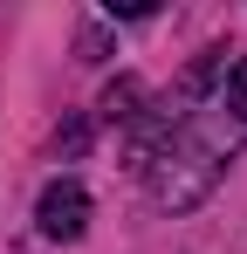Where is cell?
Returning <instances> with one entry per match:
<instances>
[{"label":"cell","instance_id":"cell-1","mask_svg":"<svg viewBox=\"0 0 247 254\" xmlns=\"http://www.w3.org/2000/svg\"><path fill=\"white\" fill-rule=\"evenodd\" d=\"M227 151H234V144H179V151L165 144V151H158V165L144 172V179H151V199H158L165 213L199 206L206 192L220 186V165H227Z\"/></svg>","mask_w":247,"mask_h":254},{"label":"cell","instance_id":"cell-2","mask_svg":"<svg viewBox=\"0 0 247 254\" xmlns=\"http://www.w3.org/2000/svg\"><path fill=\"white\" fill-rule=\"evenodd\" d=\"M35 220H41L48 241H82V227H89V192H82L76 179H55V186L41 192Z\"/></svg>","mask_w":247,"mask_h":254},{"label":"cell","instance_id":"cell-3","mask_svg":"<svg viewBox=\"0 0 247 254\" xmlns=\"http://www.w3.org/2000/svg\"><path fill=\"white\" fill-rule=\"evenodd\" d=\"M137 96H144V89H137V76H117V83L103 89V117H110V124H130V117H137V110H130Z\"/></svg>","mask_w":247,"mask_h":254},{"label":"cell","instance_id":"cell-4","mask_svg":"<svg viewBox=\"0 0 247 254\" xmlns=\"http://www.w3.org/2000/svg\"><path fill=\"white\" fill-rule=\"evenodd\" d=\"M227 110H234V117H247V55L234 62V76H227Z\"/></svg>","mask_w":247,"mask_h":254}]
</instances>
